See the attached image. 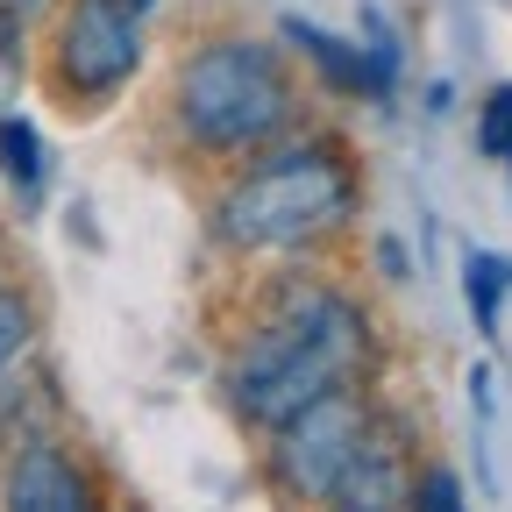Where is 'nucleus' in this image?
Here are the masks:
<instances>
[{
    "label": "nucleus",
    "mask_w": 512,
    "mask_h": 512,
    "mask_svg": "<svg viewBox=\"0 0 512 512\" xmlns=\"http://www.w3.org/2000/svg\"><path fill=\"white\" fill-rule=\"evenodd\" d=\"M377 363V328L370 306L342 278H278L264 306L249 313V328L228 349V406L242 427L271 434L313 399L370 384Z\"/></svg>",
    "instance_id": "f257e3e1"
},
{
    "label": "nucleus",
    "mask_w": 512,
    "mask_h": 512,
    "mask_svg": "<svg viewBox=\"0 0 512 512\" xmlns=\"http://www.w3.org/2000/svg\"><path fill=\"white\" fill-rule=\"evenodd\" d=\"M363 207V164L335 128H292L271 150L228 171L214 200V235L235 256H313L349 235Z\"/></svg>",
    "instance_id": "f03ea898"
},
{
    "label": "nucleus",
    "mask_w": 512,
    "mask_h": 512,
    "mask_svg": "<svg viewBox=\"0 0 512 512\" xmlns=\"http://www.w3.org/2000/svg\"><path fill=\"white\" fill-rule=\"evenodd\" d=\"M171 128L185 150L242 164L299 128V72L264 36H207L171 72Z\"/></svg>",
    "instance_id": "7ed1b4c3"
},
{
    "label": "nucleus",
    "mask_w": 512,
    "mask_h": 512,
    "mask_svg": "<svg viewBox=\"0 0 512 512\" xmlns=\"http://www.w3.org/2000/svg\"><path fill=\"white\" fill-rule=\"evenodd\" d=\"M143 57H150V36H143L136 8H121V0H57V29L43 50V79H50L57 107L93 114V107L121 100L136 86Z\"/></svg>",
    "instance_id": "20e7f679"
},
{
    "label": "nucleus",
    "mask_w": 512,
    "mask_h": 512,
    "mask_svg": "<svg viewBox=\"0 0 512 512\" xmlns=\"http://www.w3.org/2000/svg\"><path fill=\"white\" fill-rule=\"evenodd\" d=\"M377 399H370V384H349V392H328V399H313L306 413H292L285 427L264 434V477L285 505H328L335 477L349 470V456L363 448V434L377 427Z\"/></svg>",
    "instance_id": "39448f33"
},
{
    "label": "nucleus",
    "mask_w": 512,
    "mask_h": 512,
    "mask_svg": "<svg viewBox=\"0 0 512 512\" xmlns=\"http://www.w3.org/2000/svg\"><path fill=\"white\" fill-rule=\"evenodd\" d=\"M278 29H285V43L306 57V72H313L320 93H335V100H392V86H399V43L384 36L377 15H370V36H363V43L320 29V22H306V15H285Z\"/></svg>",
    "instance_id": "423d86ee"
},
{
    "label": "nucleus",
    "mask_w": 512,
    "mask_h": 512,
    "mask_svg": "<svg viewBox=\"0 0 512 512\" xmlns=\"http://www.w3.org/2000/svg\"><path fill=\"white\" fill-rule=\"evenodd\" d=\"M0 512H100V477L72 441L29 434L0 463Z\"/></svg>",
    "instance_id": "0eeeda50"
},
{
    "label": "nucleus",
    "mask_w": 512,
    "mask_h": 512,
    "mask_svg": "<svg viewBox=\"0 0 512 512\" xmlns=\"http://www.w3.org/2000/svg\"><path fill=\"white\" fill-rule=\"evenodd\" d=\"M413 477H420L413 427L392 420V413H377V427L363 434V448L349 456V470L335 477V491H328L320 512H406Z\"/></svg>",
    "instance_id": "6e6552de"
},
{
    "label": "nucleus",
    "mask_w": 512,
    "mask_h": 512,
    "mask_svg": "<svg viewBox=\"0 0 512 512\" xmlns=\"http://www.w3.org/2000/svg\"><path fill=\"white\" fill-rule=\"evenodd\" d=\"M43 178H50V150H43V128L29 121V114H0V185L15 192L22 207H36V192H43Z\"/></svg>",
    "instance_id": "1a4fd4ad"
},
{
    "label": "nucleus",
    "mask_w": 512,
    "mask_h": 512,
    "mask_svg": "<svg viewBox=\"0 0 512 512\" xmlns=\"http://www.w3.org/2000/svg\"><path fill=\"white\" fill-rule=\"evenodd\" d=\"M505 292H512V256H505V249H470V256H463V299H470L477 335H498Z\"/></svg>",
    "instance_id": "9d476101"
},
{
    "label": "nucleus",
    "mask_w": 512,
    "mask_h": 512,
    "mask_svg": "<svg viewBox=\"0 0 512 512\" xmlns=\"http://www.w3.org/2000/svg\"><path fill=\"white\" fill-rule=\"evenodd\" d=\"M29 349H36V299H29V285L0 278V384L29 363Z\"/></svg>",
    "instance_id": "9b49d317"
},
{
    "label": "nucleus",
    "mask_w": 512,
    "mask_h": 512,
    "mask_svg": "<svg viewBox=\"0 0 512 512\" xmlns=\"http://www.w3.org/2000/svg\"><path fill=\"white\" fill-rule=\"evenodd\" d=\"M406 512H470V491H463V477L448 470V463H420Z\"/></svg>",
    "instance_id": "f8f14e48"
},
{
    "label": "nucleus",
    "mask_w": 512,
    "mask_h": 512,
    "mask_svg": "<svg viewBox=\"0 0 512 512\" xmlns=\"http://www.w3.org/2000/svg\"><path fill=\"white\" fill-rule=\"evenodd\" d=\"M477 150H484L491 164L512 157V86H491V93H484V107H477Z\"/></svg>",
    "instance_id": "ddd939ff"
},
{
    "label": "nucleus",
    "mask_w": 512,
    "mask_h": 512,
    "mask_svg": "<svg viewBox=\"0 0 512 512\" xmlns=\"http://www.w3.org/2000/svg\"><path fill=\"white\" fill-rule=\"evenodd\" d=\"M22 79H29V36L0 22V114H8V100H15Z\"/></svg>",
    "instance_id": "4468645a"
},
{
    "label": "nucleus",
    "mask_w": 512,
    "mask_h": 512,
    "mask_svg": "<svg viewBox=\"0 0 512 512\" xmlns=\"http://www.w3.org/2000/svg\"><path fill=\"white\" fill-rule=\"evenodd\" d=\"M50 8H57V0H0V22H8V29H22V36H29V29H36V22H43Z\"/></svg>",
    "instance_id": "2eb2a0df"
},
{
    "label": "nucleus",
    "mask_w": 512,
    "mask_h": 512,
    "mask_svg": "<svg viewBox=\"0 0 512 512\" xmlns=\"http://www.w3.org/2000/svg\"><path fill=\"white\" fill-rule=\"evenodd\" d=\"M121 8H136V15H150V8H157V0H121Z\"/></svg>",
    "instance_id": "dca6fc26"
},
{
    "label": "nucleus",
    "mask_w": 512,
    "mask_h": 512,
    "mask_svg": "<svg viewBox=\"0 0 512 512\" xmlns=\"http://www.w3.org/2000/svg\"><path fill=\"white\" fill-rule=\"evenodd\" d=\"M505 171H512V157H505Z\"/></svg>",
    "instance_id": "f3484780"
}]
</instances>
